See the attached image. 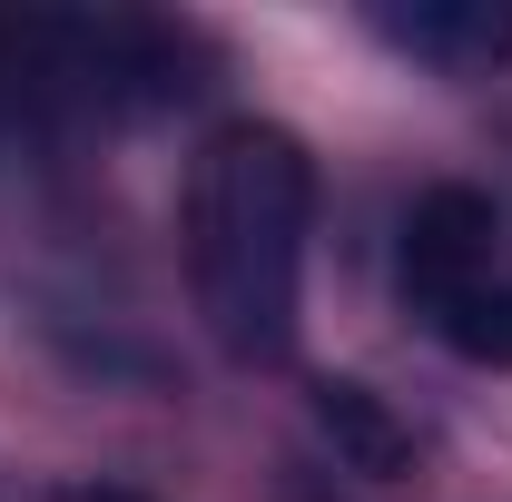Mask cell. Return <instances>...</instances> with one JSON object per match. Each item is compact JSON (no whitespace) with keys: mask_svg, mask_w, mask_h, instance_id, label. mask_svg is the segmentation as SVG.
I'll return each instance as SVG.
<instances>
[{"mask_svg":"<svg viewBox=\"0 0 512 502\" xmlns=\"http://www.w3.org/2000/svg\"><path fill=\"white\" fill-rule=\"evenodd\" d=\"M306 217H316V168L286 128H217L188 178V276L207 335L266 365L296 345V296H306Z\"/></svg>","mask_w":512,"mask_h":502,"instance_id":"1","label":"cell"},{"mask_svg":"<svg viewBox=\"0 0 512 502\" xmlns=\"http://www.w3.org/2000/svg\"><path fill=\"white\" fill-rule=\"evenodd\" d=\"M493 247H503V217L483 188H424L404 217V296L424 315L463 306L473 286H493Z\"/></svg>","mask_w":512,"mask_h":502,"instance_id":"2","label":"cell"},{"mask_svg":"<svg viewBox=\"0 0 512 502\" xmlns=\"http://www.w3.org/2000/svg\"><path fill=\"white\" fill-rule=\"evenodd\" d=\"M375 30L394 50L434 69H493L512 60V0H404V10H375Z\"/></svg>","mask_w":512,"mask_h":502,"instance_id":"3","label":"cell"},{"mask_svg":"<svg viewBox=\"0 0 512 502\" xmlns=\"http://www.w3.org/2000/svg\"><path fill=\"white\" fill-rule=\"evenodd\" d=\"M316 414H325V434H335V443H355L365 473H394V463H404V434L375 414L365 384H316Z\"/></svg>","mask_w":512,"mask_h":502,"instance_id":"4","label":"cell"},{"mask_svg":"<svg viewBox=\"0 0 512 502\" xmlns=\"http://www.w3.org/2000/svg\"><path fill=\"white\" fill-rule=\"evenodd\" d=\"M434 335L453 355H473V365H512V286H473L463 306L434 315Z\"/></svg>","mask_w":512,"mask_h":502,"instance_id":"5","label":"cell"},{"mask_svg":"<svg viewBox=\"0 0 512 502\" xmlns=\"http://www.w3.org/2000/svg\"><path fill=\"white\" fill-rule=\"evenodd\" d=\"M60 502H148V493H128V483H69Z\"/></svg>","mask_w":512,"mask_h":502,"instance_id":"6","label":"cell"}]
</instances>
